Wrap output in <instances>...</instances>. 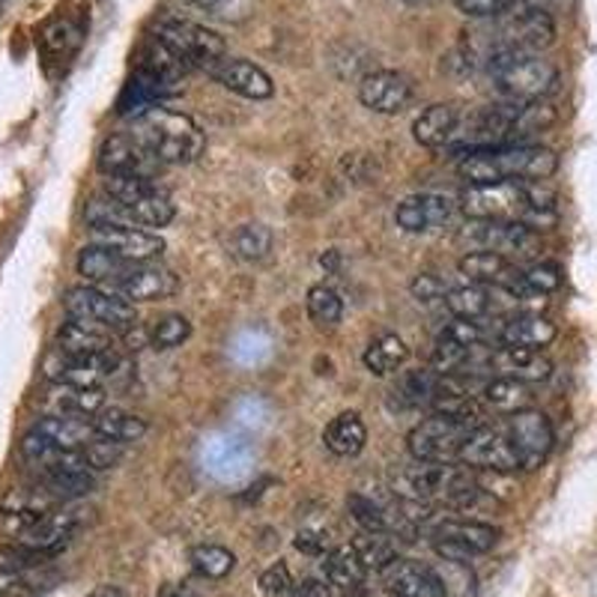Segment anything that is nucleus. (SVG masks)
<instances>
[{"instance_id": "nucleus-11", "label": "nucleus", "mask_w": 597, "mask_h": 597, "mask_svg": "<svg viewBox=\"0 0 597 597\" xmlns=\"http://www.w3.org/2000/svg\"><path fill=\"white\" fill-rule=\"evenodd\" d=\"M505 434L511 439V446H514V455L520 460V469H537V466L544 463L553 451V443H556V436H553V425H550V418L541 409H520V413L505 415Z\"/></svg>"}, {"instance_id": "nucleus-31", "label": "nucleus", "mask_w": 597, "mask_h": 597, "mask_svg": "<svg viewBox=\"0 0 597 597\" xmlns=\"http://www.w3.org/2000/svg\"><path fill=\"white\" fill-rule=\"evenodd\" d=\"M111 332H105V329L93 323H82V320H70V323L61 326L54 350H61L66 355H96L111 350Z\"/></svg>"}, {"instance_id": "nucleus-1", "label": "nucleus", "mask_w": 597, "mask_h": 597, "mask_svg": "<svg viewBox=\"0 0 597 597\" xmlns=\"http://www.w3.org/2000/svg\"><path fill=\"white\" fill-rule=\"evenodd\" d=\"M460 210L472 222H520L541 233L556 224V192L547 180L469 185L460 198Z\"/></svg>"}, {"instance_id": "nucleus-6", "label": "nucleus", "mask_w": 597, "mask_h": 597, "mask_svg": "<svg viewBox=\"0 0 597 597\" xmlns=\"http://www.w3.org/2000/svg\"><path fill=\"white\" fill-rule=\"evenodd\" d=\"M152 36L162 42V45H168L189 70L210 72L215 63L224 57L222 36L189 19L164 15V19L156 21V33H152Z\"/></svg>"}, {"instance_id": "nucleus-43", "label": "nucleus", "mask_w": 597, "mask_h": 597, "mask_svg": "<svg viewBox=\"0 0 597 597\" xmlns=\"http://www.w3.org/2000/svg\"><path fill=\"white\" fill-rule=\"evenodd\" d=\"M305 308H308V317H311L317 326H334L341 320V315H344L341 296L334 294L332 287H326V284H317V287L308 290Z\"/></svg>"}, {"instance_id": "nucleus-41", "label": "nucleus", "mask_w": 597, "mask_h": 597, "mask_svg": "<svg viewBox=\"0 0 597 597\" xmlns=\"http://www.w3.org/2000/svg\"><path fill=\"white\" fill-rule=\"evenodd\" d=\"M78 42H82V31L70 19L51 21L45 33H42V51H45L49 61H66V57H72V51L78 49Z\"/></svg>"}, {"instance_id": "nucleus-34", "label": "nucleus", "mask_w": 597, "mask_h": 597, "mask_svg": "<svg viewBox=\"0 0 597 597\" xmlns=\"http://www.w3.org/2000/svg\"><path fill=\"white\" fill-rule=\"evenodd\" d=\"M93 430L99 436H108L114 443H122V446H129V443H138L143 434H147V422H143L141 415L126 413L120 406H111V409H105L102 406L99 413L93 415Z\"/></svg>"}, {"instance_id": "nucleus-51", "label": "nucleus", "mask_w": 597, "mask_h": 597, "mask_svg": "<svg viewBox=\"0 0 597 597\" xmlns=\"http://www.w3.org/2000/svg\"><path fill=\"white\" fill-rule=\"evenodd\" d=\"M294 544L299 553H308V556H323L326 547H329V537H326L320 529H302V532L296 535Z\"/></svg>"}, {"instance_id": "nucleus-50", "label": "nucleus", "mask_w": 597, "mask_h": 597, "mask_svg": "<svg viewBox=\"0 0 597 597\" xmlns=\"http://www.w3.org/2000/svg\"><path fill=\"white\" fill-rule=\"evenodd\" d=\"M409 290L418 302H436V299H446V284L439 281L436 275H415L413 284H409Z\"/></svg>"}, {"instance_id": "nucleus-20", "label": "nucleus", "mask_w": 597, "mask_h": 597, "mask_svg": "<svg viewBox=\"0 0 597 597\" xmlns=\"http://www.w3.org/2000/svg\"><path fill=\"white\" fill-rule=\"evenodd\" d=\"M556 323L537 311H514V315L499 317L497 341L499 347H529V350H544L556 341Z\"/></svg>"}, {"instance_id": "nucleus-56", "label": "nucleus", "mask_w": 597, "mask_h": 597, "mask_svg": "<svg viewBox=\"0 0 597 597\" xmlns=\"http://www.w3.org/2000/svg\"><path fill=\"white\" fill-rule=\"evenodd\" d=\"M3 3H7V0H0V12H3Z\"/></svg>"}, {"instance_id": "nucleus-40", "label": "nucleus", "mask_w": 597, "mask_h": 597, "mask_svg": "<svg viewBox=\"0 0 597 597\" xmlns=\"http://www.w3.org/2000/svg\"><path fill=\"white\" fill-rule=\"evenodd\" d=\"M347 511L353 516L359 532H385L388 535V505H380L376 499L365 497V493H350Z\"/></svg>"}, {"instance_id": "nucleus-53", "label": "nucleus", "mask_w": 597, "mask_h": 597, "mask_svg": "<svg viewBox=\"0 0 597 597\" xmlns=\"http://www.w3.org/2000/svg\"><path fill=\"white\" fill-rule=\"evenodd\" d=\"M156 597H201V591L189 583H168Z\"/></svg>"}, {"instance_id": "nucleus-7", "label": "nucleus", "mask_w": 597, "mask_h": 597, "mask_svg": "<svg viewBox=\"0 0 597 597\" xmlns=\"http://www.w3.org/2000/svg\"><path fill=\"white\" fill-rule=\"evenodd\" d=\"M472 430H478V427L457 422L451 415L434 413L409 430L406 448H409L413 460H422V463H455Z\"/></svg>"}, {"instance_id": "nucleus-48", "label": "nucleus", "mask_w": 597, "mask_h": 597, "mask_svg": "<svg viewBox=\"0 0 597 597\" xmlns=\"http://www.w3.org/2000/svg\"><path fill=\"white\" fill-rule=\"evenodd\" d=\"M455 7L469 19H502L516 7V0H455Z\"/></svg>"}, {"instance_id": "nucleus-13", "label": "nucleus", "mask_w": 597, "mask_h": 597, "mask_svg": "<svg viewBox=\"0 0 597 597\" xmlns=\"http://www.w3.org/2000/svg\"><path fill=\"white\" fill-rule=\"evenodd\" d=\"M457 463L478 469V472H499V476H511L520 469V460H516L505 427L493 425L478 427L469 434L460 455H457Z\"/></svg>"}, {"instance_id": "nucleus-29", "label": "nucleus", "mask_w": 597, "mask_h": 597, "mask_svg": "<svg viewBox=\"0 0 597 597\" xmlns=\"http://www.w3.org/2000/svg\"><path fill=\"white\" fill-rule=\"evenodd\" d=\"M36 430L63 451H82L96 436L90 418L82 415H45L36 422Z\"/></svg>"}, {"instance_id": "nucleus-46", "label": "nucleus", "mask_w": 597, "mask_h": 597, "mask_svg": "<svg viewBox=\"0 0 597 597\" xmlns=\"http://www.w3.org/2000/svg\"><path fill=\"white\" fill-rule=\"evenodd\" d=\"M439 586L446 591V597H472L476 595V577L469 565H457V562H446V571L434 567Z\"/></svg>"}, {"instance_id": "nucleus-25", "label": "nucleus", "mask_w": 597, "mask_h": 597, "mask_svg": "<svg viewBox=\"0 0 597 597\" xmlns=\"http://www.w3.org/2000/svg\"><path fill=\"white\" fill-rule=\"evenodd\" d=\"M502 287H484V284H466V287H455L446 294V308L451 317L460 320H487L490 315H499L505 302H499Z\"/></svg>"}, {"instance_id": "nucleus-32", "label": "nucleus", "mask_w": 597, "mask_h": 597, "mask_svg": "<svg viewBox=\"0 0 597 597\" xmlns=\"http://www.w3.org/2000/svg\"><path fill=\"white\" fill-rule=\"evenodd\" d=\"M326 448L334 457H355L367 443V427L359 413H341L334 415L332 422L323 430Z\"/></svg>"}, {"instance_id": "nucleus-30", "label": "nucleus", "mask_w": 597, "mask_h": 597, "mask_svg": "<svg viewBox=\"0 0 597 597\" xmlns=\"http://www.w3.org/2000/svg\"><path fill=\"white\" fill-rule=\"evenodd\" d=\"M323 579L334 591H347V588L362 586L367 579V567L362 556L355 553L353 544L334 547L323 558Z\"/></svg>"}, {"instance_id": "nucleus-37", "label": "nucleus", "mask_w": 597, "mask_h": 597, "mask_svg": "<svg viewBox=\"0 0 597 597\" xmlns=\"http://www.w3.org/2000/svg\"><path fill=\"white\" fill-rule=\"evenodd\" d=\"M126 206V215H129V222L135 227H164V224L173 222V203L171 198L162 192V189H156V192L143 194L138 201L132 203H122Z\"/></svg>"}, {"instance_id": "nucleus-47", "label": "nucleus", "mask_w": 597, "mask_h": 597, "mask_svg": "<svg viewBox=\"0 0 597 597\" xmlns=\"http://www.w3.org/2000/svg\"><path fill=\"white\" fill-rule=\"evenodd\" d=\"M49 556H42L36 550H31L28 544H19V547H3L0 550V574H24V571H31L40 562H45Z\"/></svg>"}, {"instance_id": "nucleus-52", "label": "nucleus", "mask_w": 597, "mask_h": 597, "mask_svg": "<svg viewBox=\"0 0 597 597\" xmlns=\"http://www.w3.org/2000/svg\"><path fill=\"white\" fill-rule=\"evenodd\" d=\"M294 597H334V588L326 579H305L302 586H294Z\"/></svg>"}, {"instance_id": "nucleus-5", "label": "nucleus", "mask_w": 597, "mask_h": 597, "mask_svg": "<svg viewBox=\"0 0 597 597\" xmlns=\"http://www.w3.org/2000/svg\"><path fill=\"white\" fill-rule=\"evenodd\" d=\"M434 553L443 562L469 565L476 556H484L499 544V529L469 516H439L430 526Z\"/></svg>"}, {"instance_id": "nucleus-12", "label": "nucleus", "mask_w": 597, "mask_h": 597, "mask_svg": "<svg viewBox=\"0 0 597 597\" xmlns=\"http://www.w3.org/2000/svg\"><path fill=\"white\" fill-rule=\"evenodd\" d=\"M122 367V355L117 347L96 355H66L61 350H51L45 359V376L51 383L82 385V388H99L111 374Z\"/></svg>"}, {"instance_id": "nucleus-17", "label": "nucleus", "mask_w": 597, "mask_h": 597, "mask_svg": "<svg viewBox=\"0 0 597 597\" xmlns=\"http://www.w3.org/2000/svg\"><path fill=\"white\" fill-rule=\"evenodd\" d=\"M359 99H362L365 108L376 114H397L404 111L409 99H413V84L401 72H367L365 78L359 82Z\"/></svg>"}, {"instance_id": "nucleus-24", "label": "nucleus", "mask_w": 597, "mask_h": 597, "mask_svg": "<svg viewBox=\"0 0 597 597\" xmlns=\"http://www.w3.org/2000/svg\"><path fill=\"white\" fill-rule=\"evenodd\" d=\"M457 269L463 278H469V284H484V287H505V290H514L523 273L516 269L514 260H508L497 252H469L466 257L457 260Z\"/></svg>"}, {"instance_id": "nucleus-38", "label": "nucleus", "mask_w": 597, "mask_h": 597, "mask_svg": "<svg viewBox=\"0 0 597 597\" xmlns=\"http://www.w3.org/2000/svg\"><path fill=\"white\" fill-rule=\"evenodd\" d=\"M189 562H192L194 574L203 579H224L236 567V556L222 544H198L189 553Z\"/></svg>"}, {"instance_id": "nucleus-54", "label": "nucleus", "mask_w": 597, "mask_h": 597, "mask_svg": "<svg viewBox=\"0 0 597 597\" xmlns=\"http://www.w3.org/2000/svg\"><path fill=\"white\" fill-rule=\"evenodd\" d=\"M183 3L194 7V10L215 12V15H224V10L231 7V0H183Z\"/></svg>"}, {"instance_id": "nucleus-4", "label": "nucleus", "mask_w": 597, "mask_h": 597, "mask_svg": "<svg viewBox=\"0 0 597 597\" xmlns=\"http://www.w3.org/2000/svg\"><path fill=\"white\" fill-rule=\"evenodd\" d=\"M487 72L505 102L547 99L558 84L556 66L529 51H493L487 57Z\"/></svg>"}, {"instance_id": "nucleus-58", "label": "nucleus", "mask_w": 597, "mask_h": 597, "mask_svg": "<svg viewBox=\"0 0 597 597\" xmlns=\"http://www.w3.org/2000/svg\"><path fill=\"white\" fill-rule=\"evenodd\" d=\"M0 597H15V595H0Z\"/></svg>"}, {"instance_id": "nucleus-15", "label": "nucleus", "mask_w": 597, "mask_h": 597, "mask_svg": "<svg viewBox=\"0 0 597 597\" xmlns=\"http://www.w3.org/2000/svg\"><path fill=\"white\" fill-rule=\"evenodd\" d=\"M156 159L143 150L141 143L135 141L132 135H111L105 138L96 156V168L108 180V177H150L156 171Z\"/></svg>"}, {"instance_id": "nucleus-55", "label": "nucleus", "mask_w": 597, "mask_h": 597, "mask_svg": "<svg viewBox=\"0 0 597 597\" xmlns=\"http://www.w3.org/2000/svg\"><path fill=\"white\" fill-rule=\"evenodd\" d=\"M87 597H129L126 595V588L111 586V583H105V586H96Z\"/></svg>"}, {"instance_id": "nucleus-23", "label": "nucleus", "mask_w": 597, "mask_h": 597, "mask_svg": "<svg viewBox=\"0 0 597 597\" xmlns=\"http://www.w3.org/2000/svg\"><path fill=\"white\" fill-rule=\"evenodd\" d=\"M78 529H82V511H49L28 535H21V544L51 558L70 547Z\"/></svg>"}, {"instance_id": "nucleus-18", "label": "nucleus", "mask_w": 597, "mask_h": 597, "mask_svg": "<svg viewBox=\"0 0 597 597\" xmlns=\"http://www.w3.org/2000/svg\"><path fill=\"white\" fill-rule=\"evenodd\" d=\"M96 245L111 248L129 264H152L164 252V243L159 233L143 231V227H93Z\"/></svg>"}, {"instance_id": "nucleus-19", "label": "nucleus", "mask_w": 597, "mask_h": 597, "mask_svg": "<svg viewBox=\"0 0 597 597\" xmlns=\"http://www.w3.org/2000/svg\"><path fill=\"white\" fill-rule=\"evenodd\" d=\"M451 215H455V201L451 198L436 192H422L409 194V198L397 203L395 222L406 233H427L451 222Z\"/></svg>"}, {"instance_id": "nucleus-27", "label": "nucleus", "mask_w": 597, "mask_h": 597, "mask_svg": "<svg viewBox=\"0 0 597 597\" xmlns=\"http://www.w3.org/2000/svg\"><path fill=\"white\" fill-rule=\"evenodd\" d=\"M457 126H460V111L455 105H430L418 120L413 122L415 141L427 150H439L455 143Z\"/></svg>"}, {"instance_id": "nucleus-35", "label": "nucleus", "mask_w": 597, "mask_h": 597, "mask_svg": "<svg viewBox=\"0 0 597 597\" xmlns=\"http://www.w3.org/2000/svg\"><path fill=\"white\" fill-rule=\"evenodd\" d=\"M275 245L273 231L266 224H239L236 231L231 233L227 239V248L236 260H245V264H260L269 257Z\"/></svg>"}, {"instance_id": "nucleus-39", "label": "nucleus", "mask_w": 597, "mask_h": 597, "mask_svg": "<svg viewBox=\"0 0 597 597\" xmlns=\"http://www.w3.org/2000/svg\"><path fill=\"white\" fill-rule=\"evenodd\" d=\"M436 380H439L436 371H422V367H418V371H406V374L397 380L392 395L397 397V404L404 406V409L425 406V404H430V397H434Z\"/></svg>"}, {"instance_id": "nucleus-28", "label": "nucleus", "mask_w": 597, "mask_h": 597, "mask_svg": "<svg viewBox=\"0 0 597 597\" xmlns=\"http://www.w3.org/2000/svg\"><path fill=\"white\" fill-rule=\"evenodd\" d=\"M135 264L129 260H122L120 254H114L111 248H105V245H87L82 254H78V273L87 278V284L93 287H102V290H108L117 278L129 273Z\"/></svg>"}, {"instance_id": "nucleus-16", "label": "nucleus", "mask_w": 597, "mask_h": 597, "mask_svg": "<svg viewBox=\"0 0 597 597\" xmlns=\"http://www.w3.org/2000/svg\"><path fill=\"white\" fill-rule=\"evenodd\" d=\"M487 371L532 385L550 380L553 362L544 355V350H529V347H490Z\"/></svg>"}, {"instance_id": "nucleus-42", "label": "nucleus", "mask_w": 597, "mask_h": 597, "mask_svg": "<svg viewBox=\"0 0 597 597\" xmlns=\"http://www.w3.org/2000/svg\"><path fill=\"white\" fill-rule=\"evenodd\" d=\"M353 547L355 553L362 556L367 571H371V567H374V571H383L388 562H395L397 558L395 541H392V535H385V532H362Z\"/></svg>"}, {"instance_id": "nucleus-3", "label": "nucleus", "mask_w": 597, "mask_h": 597, "mask_svg": "<svg viewBox=\"0 0 597 597\" xmlns=\"http://www.w3.org/2000/svg\"><path fill=\"white\" fill-rule=\"evenodd\" d=\"M129 135L159 164H189L206 150V135L201 132V126L189 114L162 105H150L147 111L138 114Z\"/></svg>"}, {"instance_id": "nucleus-21", "label": "nucleus", "mask_w": 597, "mask_h": 597, "mask_svg": "<svg viewBox=\"0 0 597 597\" xmlns=\"http://www.w3.org/2000/svg\"><path fill=\"white\" fill-rule=\"evenodd\" d=\"M210 75L222 87H227L236 96H243V99H269L275 90L273 78L257 63L243 61V57H222L210 70Z\"/></svg>"}, {"instance_id": "nucleus-49", "label": "nucleus", "mask_w": 597, "mask_h": 597, "mask_svg": "<svg viewBox=\"0 0 597 597\" xmlns=\"http://www.w3.org/2000/svg\"><path fill=\"white\" fill-rule=\"evenodd\" d=\"M257 586H260V591H264L266 597H284L294 591V577H290V571H287L284 562H275V565H269L264 574H260Z\"/></svg>"}, {"instance_id": "nucleus-44", "label": "nucleus", "mask_w": 597, "mask_h": 597, "mask_svg": "<svg viewBox=\"0 0 597 597\" xmlns=\"http://www.w3.org/2000/svg\"><path fill=\"white\" fill-rule=\"evenodd\" d=\"M82 455L93 472H105V469H114V466L120 463L122 455H126V446H122V443H114L108 436L96 434L90 443L82 448Z\"/></svg>"}, {"instance_id": "nucleus-10", "label": "nucleus", "mask_w": 597, "mask_h": 597, "mask_svg": "<svg viewBox=\"0 0 597 597\" xmlns=\"http://www.w3.org/2000/svg\"><path fill=\"white\" fill-rule=\"evenodd\" d=\"M469 239L484 252H497L508 260H535L541 254V233L520 222H472L463 231Z\"/></svg>"}, {"instance_id": "nucleus-8", "label": "nucleus", "mask_w": 597, "mask_h": 597, "mask_svg": "<svg viewBox=\"0 0 597 597\" xmlns=\"http://www.w3.org/2000/svg\"><path fill=\"white\" fill-rule=\"evenodd\" d=\"M63 308L70 320H82V323H93L111 334L129 332L132 326H138V315H135V305L120 299L117 294H108L102 287H72Z\"/></svg>"}, {"instance_id": "nucleus-26", "label": "nucleus", "mask_w": 597, "mask_h": 597, "mask_svg": "<svg viewBox=\"0 0 597 597\" xmlns=\"http://www.w3.org/2000/svg\"><path fill=\"white\" fill-rule=\"evenodd\" d=\"M105 406V388H82V385L51 383L42 397V409L49 415H82L93 418Z\"/></svg>"}, {"instance_id": "nucleus-57", "label": "nucleus", "mask_w": 597, "mask_h": 597, "mask_svg": "<svg viewBox=\"0 0 597 597\" xmlns=\"http://www.w3.org/2000/svg\"><path fill=\"white\" fill-rule=\"evenodd\" d=\"M404 3H418V0H404Z\"/></svg>"}, {"instance_id": "nucleus-45", "label": "nucleus", "mask_w": 597, "mask_h": 597, "mask_svg": "<svg viewBox=\"0 0 597 597\" xmlns=\"http://www.w3.org/2000/svg\"><path fill=\"white\" fill-rule=\"evenodd\" d=\"M189 334H192V323L183 315H168L152 326L150 341L156 350H173V347L185 344Z\"/></svg>"}, {"instance_id": "nucleus-36", "label": "nucleus", "mask_w": 597, "mask_h": 597, "mask_svg": "<svg viewBox=\"0 0 597 597\" xmlns=\"http://www.w3.org/2000/svg\"><path fill=\"white\" fill-rule=\"evenodd\" d=\"M362 359H365V367L371 371V374L385 376L404 365L406 359H409V350H406V344L397 338V334L383 332V334H376L374 341L367 344Z\"/></svg>"}, {"instance_id": "nucleus-9", "label": "nucleus", "mask_w": 597, "mask_h": 597, "mask_svg": "<svg viewBox=\"0 0 597 597\" xmlns=\"http://www.w3.org/2000/svg\"><path fill=\"white\" fill-rule=\"evenodd\" d=\"M553 36H556V24L550 19V12H544L541 7H514V10L502 15V24H499L490 54L493 51H529V54H537L541 49H547Z\"/></svg>"}, {"instance_id": "nucleus-14", "label": "nucleus", "mask_w": 597, "mask_h": 597, "mask_svg": "<svg viewBox=\"0 0 597 597\" xmlns=\"http://www.w3.org/2000/svg\"><path fill=\"white\" fill-rule=\"evenodd\" d=\"M177 275L159 264H135L129 273L117 278L108 287V294H117L126 302H162L168 296L177 294Z\"/></svg>"}, {"instance_id": "nucleus-2", "label": "nucleus", "mask_w": 597, "mask_h": 597, "mask_svg": "<svg viewBox=\"0 0 597 597\" xmlns=\"http://www.w3.org/2000/svg\"><path fill=\"white\" fill-rule=\"evenodd\" d=\"M558 171V156L537 143H505L487 150H463L457 162V177L466 185L523 183V180H550Z\"/></svg>"}, {"instance_id": "nucleus-22", "label": "nucleus", "mask_w": 597, "mask_h": 597, "mask_svg": "<svg viewBox=\"0 0 597 597\" xmlns=\"http://www.w3.org/2000/svg\"><path fill=\"white\" fill-rule=\"evenodd\" d=\"M383 586L392 591V597H446L434 567L418 565L409 558H395L380 571Z\"/></svg>"}, {"instance_id": "nucleus-33", "label": "nucleus", "mask_w": 597, "mask_h": 597, "mask_svg": "<svg viewBox=\"0 0 597 597\" xmlns=\"http://www.w3.org/2000/svg\"><path fill=\"white\" fill-rule=\"evenodd\" d=\"M478 397L499 415L520 413V409L532 406L529 385L520 383V380H511V376H493V380H487V383L481 385V395Z\"/></svg>"}]
</instances>
